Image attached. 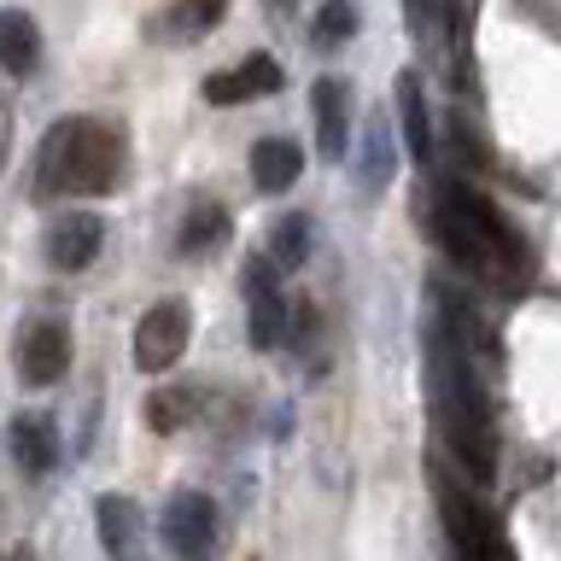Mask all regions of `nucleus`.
Segmentation results:
<instances>
[{
  "label": "nucleus",
  "instance_id": "15",
  "mask_svg": "<svg viewBox=\"0 0 561 561\" xmlns=\"http://www.w3.org/2000/svg\"><path fill=\"white\" fill-rule=\"evenodd\" d=\"M298 170H305V152H298V140H287V135H263L257 147H252V187H257V193L293 187Z\"/></svg>",
  "mask_w": 561,
  "mask_h": 561
},
{
  "label": "nucleus",
  "instance_id": "4",
  "mask_svg": "<svg viewBox=\"0 0 561 561\" xmlns=\"http://www.w3.org/2000/svg\"><path fill=\"white\" fill-rule=\"evenodd\" d=\"M433 503L438 520H445L450 556L456 561H515V543H508L503 515L480 497V485H468L462 473L433 468Z\"/></svg>",
  "mask_w": 561,
  "mask_h": 561
},
{
  "label": "nucleus",
  "instance_id": "21",
  "mask_svg": "<svg viewBox=\"0 0 561 561\" xmlns=\"http://www.w3.org/2000/svg\"><path fill=\"white\" fill-rule=\"evenodd\" d=\"M403 7H410V30L433 53H445V42L456 35V0H403Z\"/></svg>",
  "mask_w": 561,
  "mask_h": 561
},
{
  "label": "nucleus",
  "instance_id": "24",
  "mask_svg": "<svg viewBox=\"0 0 561 561\" xmlns=\"http://www.w3.org/2000/svg\"><path fill=\"white\" fill-rule=\"evenodd\" d=\"M0 158H7V147H0Z\"/></svg>",
  "mask_w": 561,
  "mask_h": 561
},
{
  "label": "nucleus",
  "instance_id": "20",
  "mask_svg": "<svg viewBox=\"0 0 561 561\" xmlns=\"http://www.w3.org/2000/svg\"><path fill=\"white\" fill-rule=\"evenodd\" d=\"M193 410H199V398L187 392V386H158V392L147 398V427L152 433H182Z\"/></svg>",
  "mask_w": 561,
  "mask_h": 561
},
{
  "label": "nucleus",
  "instance_id": "19",
  "mask_svg": "<svg viewBox=\"0 0 561 561\" xmlns=\"http://www.w3.org/2000/svg\"><path fill=\"white\" fill-rule=\"evenodd\" d=\"M357 182L368 193H380L386 182H392V129L375 117L368 123V135H363V158H357Z\"/></svg>",
  "mask_w": 561,
  "mask_h": 561
},
{
  "label": "nucleus",
  "instance_id": "14",
  "mask_svg": "<svg viewBox=\"0 0 561 561\" xmlns=\"http://www.w3.org/2000/svg\"><path fill=\"white\" fill-rule=\"evenodd\" d=\"M398 123H403V147L421 170H433V117L427 100H421V77L415 70H398Z\"/></svg>",
  "mask_w": 561,
  "mask_h": 561
},
{
  "label": "nucleus",
  "instance_id": "13",
  "mask_svg": "<svg viewBox=\"0 0 561 561\" xmlns=\"http://www.w3.org/2000/svg\"><path fill=\"white\" fill-rule=\"evenodd\" d=\"M94 526H100V543L112 561H129L140 550V508L123 497V491H105L94 503Z\"/></svg>",
  "mask_w": 561,
  "mask_h": 561
},
{
  "label": "nucleus",
  "instance_id": "9",
  "mask_svg": "<svg viewBox=\"0 0 561 561\" xmlns=\"http://www.w3.org/2000/svg\"><path fill=\"white\" fill-rule=\"evenodd\" d=\"M310 117H316V152L328 164L351 158V88L340 77H322L310 88Z\"/></svg>",
  "mask_w": 561,
  "mask_h": 561
},
{
  "label": "nucleus",
  "instance_id": "16",
  "mask_svg": "<svg viewBox=\"0 0 561 561\" xmlns=\"http://www.w3.org/2000/svg\"><path fill=\"white\" fill-rule=\"evenodd\" d=\"M35 65H42V30H35L30 12L7 7L0 12V70L7 77H30Z\"/></svg>",
  "mask_w": 561,
  "mask_h": 561
},
{
  "label": "nucleus",
  "instance_id": "18",
  "mask_svg": "<svg viewBox=\"0 0 561 561\" xmlns=\"http://www.w3.org/2000/svg\"><path fill=\"white\" fill-rule=\"evenodd\" d=\"M275 263V270H298V263L310 257V217L305 210H293V217H280L270 228V252H263Z\"/></svg>",
  "mask_w": 561,
  "mask_h": 561
},
{
  "label": "nucleus",
  "instance_id": "3",
  "mask_svg": "<svg viewBox=\"0 0 561 561\" xmlns=\"http://www.w3.org/2000/svg\"><path fill=\"white\" fill-rule=\"evenodd\" d=\"M123 135L100 117H59L35 152V193L42 199H105L123 182Z\"/></svg>",
  "mask_w": 561,
  "mask_h": 561
},
{
  "label": "nucleus",
  "instance_id": "7",
  "mask_svg": "<svg viewBox=\"0 0 561 561\" xmlns=\"http://www.w3.org/2000/svg\"><path fill=\"white\" fill-rule=\"evenodd\" d=\"M65 375H70V328L59 316H30L24 333H18V380L30 392H42Z\"/></svg>",
  "mask_w": 561,
  "mask_h": 561
},
{
  "label": "nucleus",
  "instance_id": "22",
  "mask_svg": "<svg viewBox=\"0 0 561 561\" xmlns=\"http://www.w3.org/2000/svg\"><path fill=\"white\" fill-rule=\"evenodd\" d=\"M357 35V7L351 0H322V12L310 18V42L316 47H345Z\"/></svg>",
  "mask_w": 561,
  "mask_h": 561
},
{
  "label": "nucleus",
  "instance_id": "10",
  "mask_svg": "<svg viewBox=\"0 0 561 561\" xmlns=\"http://www.w3.org/2000/svg\"><path fill=\"white\" fill-rule=\"evenodd\" d=\"M263 94H280V65L270 53H245L234 70H210L205 77L210 105H245V100H263Z\"/></svg>",
  "mask_w": 561,
  "mask_h": 561
},
{
  "label": "nucleus",
  "instance_id": "2",
  "mask_svg": "<svg viewBox=\"0 0 561 561\" xmlns=\"http://www.w3.org/2000/svg\"><path fill=\"white\" fill-rule=\"evenodd\" d=\"M433 234L445 245V257L473 280L520 287L526 270H533L520 228L468 182H433Z\"/></svg>",
  "mask_w": 561,
  "mask_h": 561
},
{
  "label": "nucleus",
  "instance_id": "8",
  "mask_svg": "<svg viewBox=\"0 0 561 561\" xmlns=\"http://www.w3.org/2000/svg\"><path fill=\"white\" fill-rule=\"evenodd\" d=\"M245 310H252V345H257V351L287 345L293 310H287V293H280L270 257H252V263H245Z\"/></svg>",
  "mask_w": 561,
  "mask_h": 561
},
{
  "label": "nucleus",
  "instance_id": "5",
  "mask_svg": "<svg viewBox=\"0 0 561 561\" xmlns=\"http://www.w3.org/2000/svg\"><path fill=\"white\" fill-rule=\"evenodd\" d=\"M158 538L175 561H217L222 550V515L205 491H175L158 515Z\"/></svg>",
  "mask_w": 561,
  "mask_h": 561
},
{
  "label": "nucleus",
  "instance_id": "1",
  "mask_svg": "<svg viewBox=\"0 0 561 561\" xmlns=\"http://www.w3.org/2000/svg\"><path fill=\"white\" fill-rule=\"evenodd\" d=\"M497 357V345L480 333V316L456 287H433V322H427V403L438 421V438L456 456L468 485L497 480V421H491V398L480 380V351Z\"/></svg>",
  "mask_w": 561,
  "mask_h": 561
},
{
  "label": "nucleus",
  "instance_id": "17",
  "mask_svg": "<svg viewBox=\"0 0 561 561\" xmlns=\"http://www.w3.org/2000/svg\"><path fill=\"white\" fill-rule=\"evenodd\" d=\"M222 234H228V210H222L217 199H199V205L182 217V228H175V252H193V257H199V252H210Z\"/></svg>",
  "mask_w": 561,
  "mask_h": 561
},
{
  "label": "nucleus",
  "instance_id": "11",
  "mask_svg": "<svg viewBox=\"0 0 561 561\" xmlns=\"http://www.w3.org/2000/svg\"><path fill=\"white\" fill-rule=\"evenodd\" d=\"M100 245H105V222L100 217H88V210H77V217H59L53 222V234H47V257H53V270H88V263L100 257Z\"/></svg>",
  "mask_w": 561,
  "mask_h": 561
},
{
  "label": "nucleus",
  "instance_id": "12",
  "mask_svg": "<svg viewBox=\"0 0 561 561\" xmlns=\"http://www.w3.org/2000/svg\"><path fill=\"white\" fill-rule=\"evenodd\" d=\"M7 445H12V462L30 473V480H47L53 468H59V433H53V421L47 415H18L12 421V433H7Z\"/></svg>",
  "mask_w": 561,
  "mask_h": 561
},
{
  "label": "nucleus",
  "instance_id": "6",
  "mask_svg": "<svg viewBox=\"0 0 561 561\" xmlns=\"http://www.w3.org/2000/svg\"><path fill=\"white\" fill-rule=\"evenodd\" d=\"M187 340H193V310L182 298H158L135 322V368L140 375H164V368L182 363Z\"/></svg>",
  "mask_w": 561,
  "mask_h": 561
},
{
  "label": "nucleus",
  "instance_id": "23",
  "mask_svg": "<svg viewBox=\"0 0 561 561\" xmlns=\"http://www.w3.org/2000/svg\"><path fill=\"white\" fill-rule=\"evenodd\" d=\"M222 12H228V0H175L170 30H182V35H205Z\"/></svg>",
  "mask_w": 561,
  "mask_h": 561
}]
</instances>
